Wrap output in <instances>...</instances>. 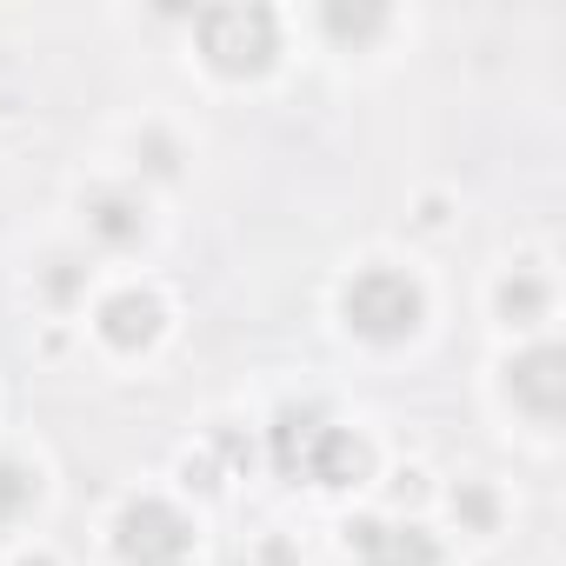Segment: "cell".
<instances>
[{
  "mask_svg": "<svg viewBox=\"0 0 566 566\" xmlns=\"http://www.w3.org/2000/svg\"><path fill=\"white\" fill-rule=\"evenodd\" d=\"M340 314H347V327H354L360 340L394 347V340H407V334L420 327L427 301H420V287H413L407 273H394V266H367V273H354V280H347Z\"/></svg>",
  "mask_w": 566,
  "mask_h": 566,
  "instance_id": "obj_1",
  "label": "cell"
},
{
  "mask_svg": "<svg viewBox=\"0 0 566 566\" xmlns=\"http://www.w3.org/2000/svg\"><path fill=\"white\" fill-rule=\"evenodd\" d=\"M193 34H200L207 67H220V74H266L280 54V28L266 8H207L193 21Z\"/></svg>",
  "mask_w": 566,
  "mask_h": 566,
  "instance_id": "obj_2",
  "label": "cell"
},
{
  "mask_svg": "<svg viewBox=\"0 0 566 566\" xmlns=\"http://www.w3.org/2000/svg\"><path fill=\"white\" fill-rule=\"evenodd\" d=\"M114 546L127 566H180L187 559V520L160 500H134L120 520H114Z\"/></svg>",
  "mask_w": 566,
  "mask_h": 566,
  "instance_id": "obj_3",
  "label": "cell"
},
{
  "mask_svg": "<svg viewBox=\"0 0 566 566\" xmlns=\"http://www.w3.org/2000/svg\"><path fill=\"white\" fill-rule=\"evenodd\" d=\"M506 394L533 413V420H559L566 407V354L559 347H533L506 367Z\"/></svg>",
  "mask_w": 566,
  "mask_h": 566,
  "instance_id": "obj_4",
  "label": "cell"
},
{
  "mask_svg": "<svg viewBox=\"0 0 566 566\" xmlns=\"http://www.w3.org/2000/svg\"><path fill=\"white\" fill-rule=\"evenodd\" d=\"M354 533V566H440V546L420 526H394V520H360Z\"/></svg>",
  "mask_w": 566,
  "mask_h": 566,
  "instance_id": "obj_5",
  "label": "cell"
},
{
  "mask_svg": "<svg viewBox=\"0 0 566 566\" xmlns=\"http://www.w3.org/2000/svg\"><path fill=\"white\" fill-rule=\"evenodd\" d=\"M154 334H160V301H154V294L127 287V294L101 301V340H107V347L134 354V347H147Z\"/></svg>",
  "mask_w": 566,
  "mask_h": 566,
  "instance_id": "obj_6",
  "label": "cell"
},
{
  "mask_svg": "<svg viewBox=\"0 0 566 566\" xmlns=\"http://www.w3.org/2000/svg\"><path fill=\"white\" fill-rule=\"evenodd\" d=\"M301 467H307V480H321V486H347V480L367 473V447H360L347 427H314Z\"/></svg>",
  "mask_w": 566,
  "mask_h": 566,
  "instance_id": "obj_7",
  "label": "cell"
},
{
  "mask_svg": "<svg viewBox=\"0 0 566 566\" xmlns=\"http://www.w3.org/2000/svg\"><path fill=\"white\" fill-rule=\"evenodd\" d=\"M87 227L107 240V247H134L140 240V207L127 193H94L87 200Z\"/></svg>",
  "mask_w": 566,
  "mask_h": 566,
  "instance_id": "obj_8",
  "label": "cell"
},
{
  "mask_svg": "<svg viewBox=\"0 0 566 566\" xmlns=\"http://www.w3.org/2000/svg\"><path fill=\"white\" fill-rule=\"evenodd\" d=\"M34 493H41V480L21 460H0V520H21L34 506Z\"/></svg>",
  "mask_w": 566,
  "mask_h": 566,
  "instance_id": "obj_9",
  "label": "cell"
},
{
  "mask_svg": "<svg viewBox=\"0 0 566 566\" xmlns=\"http://www.w3.org/2000/svg\"><path fill=\"white\" fill-rule=\"evenodd\" d=\"M500 314H506V321H520V327H526V321H539V314H546V287H539L533 273L506 280V287H500Z\"/></svg>",
  "mask_w": 566,
  "mask_h": 566,
  "instance_id": "obj_10",
  "label": "cell"
},
{
  "mask_svg": "<svg viewBox=\"0 0 566 566\" xmlns=\"http://www.w3.org/2000/svg\"><path fill=\"white\" fill-rule=\"evenodd\" d=\"M327 28H334V34H374V28H380V14H340V8H334V14H327Z\"/></svg>",
  "mask_w": 566,
  "mask_h": 566,
  "instance_id": "obj_11",
  "label": "cell"
},
{
  "mask_svg": "<svg viewBox=\"0 0 566 566\" xmlns=\"http://www.w3.org/2000/svg\"><path fill=\"white\" fill-rule=\"evenodd\" d=\"M28 566H48V559H28Z\"/></svg>",
  "mask_w": 566,
  "mask_h": 566,
  "instance_id": "obj_12",
  "label": "cell"
}]
</instances>
